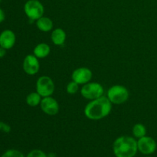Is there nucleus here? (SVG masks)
Wrapping results in <instances>:
<instances>
[{
  "label": "nucleus",
  "instance_id": "aec40b11",
  "mask_svg": "<svg viewBox=\"0 0 157 157\" xmlns=\"http://www.w3.org/2000/svg\"><path fill=\"white\" fill-rule=\"evenodd\" d=\"M0 130L2 132H5V133H9V132H10L11 128L8 124L0 121Z\"/></svg>",
  "mask_w": 157,
  "mask_h": 157
},
{
  "label": "nucleus",
  "instance_id": "b1692460",
  "mask_svg": "<svg viewBox=\"0 0 157 157\" xmlns=\"http://www.w3.org/2000/svg\"><path fill=\"white\" fill-rule=\"evenodd\" d=\"M0 2H1V0H0Z\"/></svg>",
  "mask_w": 157,
  "mask_h": 157
},
{
  "label": "nucleus",
  "instance_id": "1a4fd4ad",
  "mask_svg": "<svg viewBox=\"0 0 157 157\" xmlns=\"http://www.w3.org/2000/svg\"><path fill=\"white\" fill-rule=\"evenodd\" d=\"M93 74L90 69L85 67H81L75 69L71 75L72 81H75L78 84H85L90 82Z\"/></svg>",
  "mask_w": 157,
  "mask_h": 157
},
{
  "label": "nucleus",
  "instance_id": "39448f33",
  "mask_svg": "<svg viewBox=\"0 0 157 157\" xmlns=\"http://www.w3.org/2000/svg\"><path fill=\"white\" fill-rule=\"evenodd\" d=\"M24 12L26 16L32 21H37L44 16V8L38 0H29L24 6Z\"/></svg>",
  "mask_w": 157,
  "mask_h": 157
},
{
  "label": "nucleus",
  "instance_id": "f03ea898",
  "mask_svg": "<svg viewBox=\"0 0 157 157\" xmlns=\"http://www.w3.org/2000/svg\"><path fill=\"white\" fill-rule=\"evenodd\" d=\"M113 151L116 157H134L138 151L137 141L132 136H120L113 142Z\"/></svg>",
  "mask_w": 157,
  "mask_h": 157
},
{
  "label": "nucleus",
  "instance_id": "9b49d317",
  "mask_svg": "<svg viewBox=\"0 0 157 157\" xmlns=\"http://www.w3.org/2000/svg\"><path fill=\"white\" fill-rule=\"evenodd\" d=\"M16 37L15 33L10 29H6L0 34V46L9 50L15 45Z\"/></svg>",
  "mask_w": 157,
  "mask_h": 157
},
{
  "label": "nucleus",
  "instance_id": "f257e3e1",
  "mask_svg": "<svg viewBox=\"0 0 157 157\" xmlns=\"http://www.w3.org/2000/svg\"><path fill=\"white\" fill-rule=\"evenodd\" d=\"M112 103L107 97L102 96L90 101L84 107L86 117L91 121H99L108 116L111 112Z\"/></svg>",
  "mask_w": 157,
  "mask_h": 157
},
{
  "label": "nucleus",
  "instance_id": "4be33fe9",
  "mask_svg": "<svg viewBox=\"0 0 157 157\" xmlns=\"http://www.w3.org/2000/svg\"><path fill=\"white\" fill-rule=\"evenodd\" d=\"M6 49L3 48H2L1 46H0V58H3V57L6 55Z\"/></svg>",
  "mask_w": 157,
  "mask_h": 157
},
{
  "label": "nucleus",
  "instance_id": "7ed1b4c3",
  "mask_svg": "<svg viewBox=\"0 0 157 157\" xmlns=\"http://www.w3.org/2000/svg\"><path fill=\"white\" fill-rule=\"evenodd\" d=\"M129 90L124 86L121 84H115L108 89L107 97L112 104H123L129 99Z\"/></svg>",
  "mask_w": 157,
  "mask_h": 157
},
{
  "label": "nucleus",
  "instance_id": "5701e85b",
  "mask_svg": "<svg viewBox=\"0 0 157 157\" xmlns=\"http://www.w3.org/2000/svg\"><path fill=\"white\" fill-rule=\"evenodd\" d=\"M147 157H150V156H147Z\"/></svg>",
  "mask_w": 157,
  "mask_h": 157
},
{
  "label": "nucleus",
  "instance_id": "f3484780",
  "mask_svg": "<svg viewBox=\"0 0 157 157\" xmlns=\"http://www.w3.org/2000/svg\"><path fill=\"white\" fill-rule=\"evenodd\" d=\"M78 90H79V84L74 81L69 82L66 87V91L69 94H75L78 93Z\"/></svg>",
  "mask_w": 157,
  "mask_h": 157
},
{
  "label": "nucleus",
  "instance_id": "412c9836",
  "mask_svg": "<svg viewBox=\"0 0 157 157\" xmlns=\"http://www.w3.org/2000/svg\"><path fill=\"white\" fill-rule=\"evenodd\" d=\"M5 19H6V14H5L4 11L0 8V23L4 21Z\"/></svg>",
  "mask_w": 157,
  "mask_h": 157
},
{
  "label": "nucleus",
  "instance_id": "20e7f679",
  "mask_svg": "<svg viewBox=\"0 0 157 157\" xmlns=\"http://www.w3.org/2000/svg\"><path fill=\"white\" fill-rule=\"evenodd\" d=\"M104 87L100 83L88 82L82 86L81 94L85 99L93 101L104 96Z\"/></svg>",
  "mask_w": 157,
  "mask_h": 157
},
{
  "label": "nucleus",
  "instance_id": "6ab92c4d",
  "mask_svg": "<svg viewBox=\"0 0 157 157\" xmlns=\"http://www.w3.org/2000/svg\"><path fill=\"white\" fill-rule=\"evenodd\" d=\"M26 157H48L47 154L41 150H33L28 153Z\"/></svg>",
  "mask_w": 157,
  "mask_h": 157
},
{
  "label": "nucleus",
  "instance_id": "6e6552de",
  "mask_svg": "<svg viewBox=\"0 0 157 157\" xmlns=\"http://www.w3.org/2000/svg\"><path fill=\"white\" fill-rule=\"evenodd\" d=\"M40 107L41 110L49 116H55L59 112V104L52 96L42 98L40 103Z\"/></svg>",
  "mask_w": 157,
  "mask_h": 157
},
{
  "label": "nucleus",
  "instance_id": "a211bd4d",
  "mask_svg": "<svg viewBox=\"0 0 157 157\" xmlns=\"http://www.w3.org/2000/svg\"><path fill=\"white\" fill-rule=\"evenodd\" d=\"M1 157H25L21 151L15 149L8 150L5 152Z\"/></svg>",
  "mask_w": 157,
  "mask_h": 157
},
{
  "label": "nucleus",
  "instance_id": "4468645a",
  "mask_svg": "<svg viewBox=\"0 0 157 157\" xmlns=\"http://www.w3.org/2000/svg\"><path fill=\"white\" fill-rule=\"evenodd\" d=\"M51 52V48L46 43H39L33 49V55L38 58H44L48 56Z\"/></svg>",
  "mask_w": 157,
  "mask_h": 157
},
{
  "label": "nucleus",
  "instance_id": "0eeeda50",
  "mask_svg": "<svg viewBox=\"0 0 157 157\" xmlns=\"http://www.w3.org/2000/svg\"><path fill=\"white\" fill-rule=\"evenodd\" d=\"M156 142L151 136H144L137 140L138 151L144 155L153 154L156 150Z\"/></svg>",
  "mask_w": 157,
  "mask_h": 157
},
{
  "label": "nucleus",
  "instance_id": "f8f14e48",
  "mask_svg": "<svg viewBox=\"0 0 157 157\" xmlns=\"http://www.w3.org/2000/svg\"><path fill=\"white\" fill-rule=\"evenodd\" d=\"M66 38H67L66 32L62 29H60V28H57V29H54L52 32V35H51L52 41L53 42L54 44L58 46L63 45L65 42Z\"/></svg>",
  "mask_w": 157,
  "mask_h": 157
},
{
  "label": "nucleus",
  "instance_id": "2eb2a0df",
  "mask_svg": "<svg viewBox=\"0 0 157 157\" xmlns=\"http://www.w3.org/2000/svg\"><path fill=\"white\" fill-rule=\"evenodd\" d=\"M41 99H42V97L38 92H32L26 97V104L30 107H36V106L40 105Z\"/></svg>",
  "mask_w": 157,
  "mask_h": 157
},
{
  "label": "nucleus",
  "instance_id": "dca6fc26",
  "mask_svg": "<svg viewBox=\"0 0 157 157\" xmlns=\"http://www.w3.org/2000/svg\"><path fill=\"white\" fill-rule=\"evenodd\" d=\"M133 135L137 139L146 136L147 134V128L145 126L142 124H136L132 129Z\"/></svg>",
  "mask_w": 157,
  "mask_h": 157
},
{
  "label": "nucleus",
  "instance_id": "423d86ee",
  "mask_svg": "<svg viewBox=\"0 0 157 157\" xmlns=\"http://www.w3.org/2000/svg\"><path fill=\"white\" fill-rule=\"evenodd\" d=\"M55 86L53 80L48 76H41L36 81V91L42 98L52 96L55 92Z\"/></svg>",
  "mask_w": 157,
  "mask_h": 157
},
{
  "label": "nucleus",
  "instance_id": "ddd939ff",
  "mask_svg": "<svg viewBox=\"0 0 157 157\" xmlns=\"http://www.w3.org/2000/svg\"><path fill=\"white\" fill-rule=\"evenodd\" d=\"M36 26L41 32H48L53 29L54 24L50 18L42 16L36 21Z\"/></svg>",
  "mask_w": 157,
  "mask_h": 157
},
{
  "label": "nucleus",
  "instance_id": "9d476101",
  "mask_svg": "<svg viewBox=\"0 0 157 157\" xmlns=\"http://www.w3.org/2000/svg\"><path fill=\"white\" fill-rule=\"evenodd\" d=\"M25 73L29 75H35L40 69V63L38 58L34 55H28L24 58L22 64Z\"/></svg>",
  "mask_w": 157,
  "mask_h": 157
}]
</instances>
